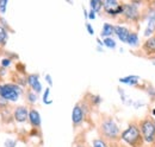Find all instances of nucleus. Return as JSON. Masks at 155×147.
<instances>
[{
	"instance_id": "f257e3e1",
	"label": "nucleus",
	"mask_w": 155,
	"mask_h": 147,
	"mask_svg": "<svg viewBox=\"0 0 155 147\" xmlns=\"http://www.w3.org/2000/svg\"><path fill=\"white\" fill-rule=\"evenodd\" d=\"M99 134L100 138L107 142H117L120 138V129L114 117L105 116L99 124Z\"/></svg>"
},
{
	"instance_id": "f03ea898",
	"label": "nucleus",
	"mask_w": 155,
	"mask_h": 147,
	"mask_svg": "<svg viewBox=\"0 0 155 147\" xmlns=\"http://www.w3.org/2000/svg\"><path fill=\"white\" fill-rule=\"evenodd\" d=\"M119 140L129 147H144V141L141 135L140 127L135 122L129 124L127 128L120 132Z\"/></svg>"
},
{
	"instance_id": "7ed1b4c3",
	"label": "nucleus",
	"mask_w": 155,
	"mask_h": 147,
	"mask_svg": "<svg viewBox=\"0 0 155 147\" xmlns=\"http://www.w3.org/2000/svg\"><path fill=\"white\" fill-rule=\"evenodd\" d=\"M138 127L141 130V135L144 141V146L152 147L155 144V125L154 119L150 115L144 116L138 121Z\"/></svg>"
},
{
	"instance_id": "20e7f679",
	"label": "nucleus",
	"mask_w": 155,
	"mask_h": 147,
	"mask_svg": "<svg viewBox=\"0 0 155 147\" xmlns=\"http://www.w3.org/2000/svg\"><path fill=\"white\" fill-rule=\"evenodd\" d=\"M24 94V89L16 83H4L0 84V97L7 102H17Z\"/></svg>"
},
{
	"instance_id": "39448f33",
	"label": "nucleus",
	"mask_w": 155,
	"mask_h": 147,
	"mask_svg": "<svg viewBox=\"0 0 155 147\" xmlns=\"http://www.w3.org/2000/svg\"><path fill=\"white\" fill-rule=\"evenodd\" d=\"M141 6L136 5L134 1L123 2V14L122 17L127 23L138 24L142 20V11L140 10Z\"/></svg>"
},
{
	"instance_id": "423d86ee",
	"label": "nucleus",
	"mask_w": 155,
	"mask_h": 147,
	"mask_svg": "<svg viewBox=\"0 0 155 147\" xmlns=\"http://www.w3.org/2000/svg\"><path fill=\"white\" fill-rule=\"evenodd\" d=\"M103 11L110 17H118L123 14V2L117 0H104Z\"/></svg>"
},
{
	"instance_id": "0eeeda50",
	"label": "nucleus",
	"mask_w": 155,
	"mask_h": 147,
	"mask_svg": "<svg viewBox=\"0 0 155 147\" xmlns=\"http://www.w3.org/2000/svg\"><path fill=\"white\" fill-rule=\"evenodd\" d=\"M86 113L85 110L82 109L81 105L80 103H77L74 107H73V110H72V122H73V126L77 128V127H80L85 119H86Z\"/></svg>"
},
{
	"instance_id": "6e6552de",
	"label": "nucleus",
	"mask_w": 155,
	"mask_h": 147,
	"mask_svg": "<svg viewBox=\"0 0 155 147\" xmlns=\"http://www.w3.org/2000/svg\"><path fill=\"white\" fill-rule=\"evenodd\" d=\"M141 51L147 57H154L155 56V35L147 39L141 44Z\"/></svg>"
},
{
	"instance_id": "1a4fd4ad",
	"label": "nucleus",
	"mask_w": 155,
	"mask_h": 147,
	"mask_svg": "<svg viewBox=\"0 0 155 147\" xmlns=\"http://www.w3.org/2000/svg\"><path fill=\"white\" fill-rule=\"evenodd\" d=\"M26 80H28V86H29L30 90L36 92L37 95L42 92V83L39 81L38 74H30L26 76Z\"/></svg>"
},
{
	"instance_id": "9d476101",
	"label": "nucleus",
	"mask_w": 155,
	"mask_h": 147,
	"mask_svg": "<svg viewBox=\"0 0 155 147\" xmlns=\"http://www.w3.org/2000/svg\"><path fill=\"white\" fill-rule=\"evenodd\" d=\"M12 114H13V119L17 122L24 124L28 121V117H29V108L26 106H17Z\"/></svg>"
},
{
	"instance_id": "9b49d317",
	"label": "nucleus",
	"mask_w": 155,
	"mask_h": 147,
	"mask_svg": "<svg viewBox=\"0 0 155 147\" xmlns=\"http://www.w3.org/2000/svg\"><path fill=\"white\" fill-rule=\"evenodd\" d=\"M130 29L128 26H124V25H115V36L122 42V43H127L128 40V37L130 33Z\"/></svg>"
},
{
	"instance_id": "f8f14e48",
	"label": "nucleus",
	"mask_w": 155,
	"mask_h": 147,
	"mask_svg": "<svg viewBox=\"0 0 155 147\" xmlns=\"http://www.w3.org/2000/svg\"><path fill=\"white\" fill-rule=\"evenodd\" d=\"M29 124L31 125L32 128H39L42 125V120H41V115L39 111L35 108L29 109V117H28Z\"/></svg>"
},
{
	"instance_id": "ddd939ff",
	"label": "nucleus",
	"mask_w": 155,
	"mask_h": 147,
	"mask_svg": "<svg viewBox=\"0 0 155 147\" xmlns=\"http://www.w3.org/2000/svg\"><path fill=\"white\" fill-rule=\"evenodd\" d=\"M119 83L122 84H127V86H131V87H137L141 82V77L137 76V75H129V76H125V77H122L118 80Z\"/></svg>"
},
{
	"instance_id": "4468645a",
	"label": "nucleus",
	"mask_w": 155,
	"mask_h": 147,
	"mask_svg": "<svg viewBox=\"0 0 155 147\" xmlns=\"http://www.w3.org/2000/svg\"><path fill=\"white\" fill-rule=\"evenodd\" d=\"M100 36L103 38H109V37L115 36V25L111 23H104L103 29L100 31Z\"/></svg>"
},
{
	"instance_id": "2eb2a0df",
	"label": "nucleus",
	"mask_w": 155,
	"mask_h": 147,
	"mask_svg": "<svg viewBox=\"0 0 155 147\" xmlns=\"http://www.w3.org/2000/svg\"><path fill=\"white\" fill-rule=\"evenodd\" d=\"M127 44L131 48H138L140 46V36H138V32L131 30L129 37H128V40H127Z\"/></svg>"
},
{
	"instance_id": "dca6fc26",
	"label": "nucleus",
	"mask_w": 155,
	"mask_h": 147,
	"mask_svg": "<svg viewBox=\"0 0 155 147\" xmlns=\"http://www.w3.org/2000/svg\"><path fill=\"white\" fill-rule=\"evenodd\" d=\"M8 40V31L7 27L0 24V46H5Z\"/></svg>"
},
{
	"instance_id": "f3484780",
	"label": "nucleus",
	"mask_w": 155,
	"mask_h": 147,
	"mask_svg": "<svg viewBox=\"0 0 155 147\" xmlns=\"http://www.w3.org/2000/svg\"><path fill=\"white\" fill-rule=\"evenodd\" d=\"M90 10L94 11L97 14H99L103 10V1L101 0H91L90 1Z\"/></svg>"
},
{
	"instance_id": "a211bd4d",
	"label": "nucleus",
	"mask_w": 155,
	"mask_h": 147,
	"mask_svg": "<svg viewBox=\"0 0 155 147\" xmlns=\"http://www.w3.org/2000/svg\"><path fill=\"white\" fill-rule=\"evenodd\" d=\"M25 99H26L29 105H35L37 102V100H38V95L36 92H34L32 90H28L25 92Z\"/></svg>"
},
{
	"instance_id": "6ab92c4d",
	"label": "nucleus",
	"mask_w": 155,
	"mask_h": 147,
	"mask_svg": "<svg viewBox=\"0 0 155 147\" xmlns=\"http://www.w3.org/2000/svg\"><path fill=\"white\" fill-rule=\"evenodd\" d=\"M103 43H104V46H105V48H109V49H112V50L117 48L116 40H115L112 37H109V38H104V39H103Z\"/></svg>"
},
{
	"instance_id": "aec40b11",
	"label": "nucleus",
	"mask_w": 155,
	"mask_h": 147,
	"mask_svg": "<svg viewBox=\"0 0 155 147\" xmlns=\"http://www.w3.org/2000/svg\"><path fill=\"white\" fill-rule=\"evenodd\" d=\"M87 102H88L90 106H92V107H98V106L101 103V97H100L99 95H91Z\"/></svg>"
},
{
	"instance_id": "412c9836",
	"label": "nucleus",
	"mask_w": 155,
	"mask_h": 147,
	"mask_svg": "<svg viewBox=\"0 0 155 147\" xmlns=\"http://www.w3.org/2000/svg\"><path fill=\"white\" fill-rule=\"evenodd\" d=\"M92 147H110V145L107 144L106 140H104L103 138H97L92 141Z\"/></svg>"
},
{
	"instance_id": "4be33fe9",
	"label": "nucleus",
	"mask_w": 155,
	"mask_h": 147,
	"mask_svg": "<svg viewBox=\"0 0 155 147\" xmlns=\"http://www.w3.org/2000/svg\"><path fill=\"white\" fill-rule=\"evenodd\" d=\"M49 95H50V88H45V90L43 92V96H42V101L44 105H51L53 103V100L49 99Z\"/></svg>"
},
{
	"instance_id": "5701e85b",
	"label": "nucleus",
	"mask_w": 155,
	"mask_h": 147,
	"mask_svg": "<svg viewBox=\"0 0 155 147\" xmlns=\"http://www.w3.org/2000/svg\"><path fill=\"white\" fill-rule=\"evenodd\" d=\"M144 90L147 92L148 96H149L152 100H155V87H154V86H152V84H148V86L144 88Z\"/></svg>"
},
{
	"instance_id": "b1692460",
	"label": "nucleus",
	"mask_w": 155,
	"mask_h": 147,
	"mask_svg": "<svg viewBox=\"0 0 155 147\" xmlns=\"http://www.w3.org/2000/svg\"><path fill=\"white\" fill-rule=\"evenodd\" d=\"M11 64H12V59L8 58V57H4V58L0 61V65H1V68H4V69L11 67Z\"/></svg>"
},
{
	"instance_id": "393cba45",
	"label": "nucleus",
	"mask_w": 155,
	"mask_h": 147,
	"mask_svg": "<svg viewBox=\"0 0 155 147\" xmlns=\"http://www.w3.org/2000/svg\"><path fill=\"white\" fill-rule=\"evenodd\" d=\"M7 4H8L7 0H0V13H1V14H4V13L6 12Z\"/></svg>"
},
{
	"instance_id": "a878e982",
	"label": "nucleus",
	"mask_w": 155,
	"mask_h": 147,
	"mask_svg": "<svg viewBox=\"0 0 155 147\" xmlns=\"http://www.w3.org/2000/svg\"><path fill=\"white\" fill-rule=\"evenodd\" d=\"M17 142L16 140H12V139H7L5 142H4V146L5 147H16Z\"/></svg>"
},
{
	"instance_id": "bb28decb",
	"label": "nucleus",
	"mask_w": 155,
	"mask_h": 147,
	"mask_svg": "<svg viewBox=\"0 0 155 147\" xmlns=\"http://www.w3.org/2000/svg\"><path fill=\"white\" fill-rule=\"evenodd\" d=\"M85 26H86V30H87L88 35L93 36V35H94V30H93V26H92L90 23H86V24H85Z\"/></svg>"
},
{
	"instance_id": "cd10ccee",
	"label": "nucleus",
	"mask_w": 155,
	"mask_h": 147,
	"mask_svg": "<svg viewBox=\"0 0 155 147\" xmlns=\"http://www.w3.org/2000/svg\"><path fill=\"white\" fill-rule=\"evenodd\" d=\"M44 80H45V82L48 83V86H49V88L53 86V78H51V76L49 75V74H47L45 76H44Z\"/></svg>"
},
{
	"instance_id": "c85d7f7f",
	"label": "nucleus",
	"mask_w": 155,
	"mask_h": 147,
	"mask_svg": "<svg viewBox=\"0 0 155 147\" xmlns=\"http://www.w3.org/2000/svg\"><path fill=\"white\" fill-rule=\"evenodd\" d=\"M96 17H97V13H96L94 11L90 10V11H88V19H90V20H94Z\"/></svg>"
},
{
	"instance_id": "c756f323",
	"label": "nucleus",
	"mask_w": 155,
	"mask_h": 147,
	"mask_svg": "<svg viewBox=\"0 0 155 147\" xmlns=\"http://www.w3.org/2000/svg\"><path fill=\"white\" fill-rule=\"evenodd\" d=\"M0 108H4V109L7 108V101L4 100V99H1V97H0Z\"/></svg>"
},
{
	"instance_id": "7c9ffc66",
	"label": "nucleus",
	"mask_w": 155,
	"mask_h": 147,
	"mask_svg": "<svg viewBox=\"0 0 155 147\" xmlns=\"http://www.w3.org/2000/svg\"><path fill=\"white\" fill-rule=\"evenodd\" d=\"M118 92H119V94H120V99H122V101H123V102H127V97H125L124 90L120 89V88H118Z\"/></svg>"
},
{
	"instance_id": "2f4dec72",
	"label": "nucleus",
	"mask_w": 155,
	"mask_h": 147,
	"mask_svg": "<svg viewBox=\"0 0 155 147\" xmlns=\"http://www.w3.org/2000/svg\"><path fill=\"white\" fill-rule=\"evenodd\" d=\"M97 44L101 48V46H104V43H103V40L100 39V38H97Z\"/></svg>"
},
{
	"instance_id": "473e14b6",
	"label": "nucleus",
	"mask_w": 155,
	"mask_h": 147,
	"mask_svg": "<svg viewBox=\"0 0 155 147\" xmlns=\"http://www.w3.org/2000/svg\"><path fill=\"white\" fill-rule=\"evenodd\" d=\"M74 147H87L85 144H82V142H78V144H75V146Z\"/></svg>"
},
{
	"instance_id": "72a5a7b5",
	"label": "nucleus",
	"mask_w": 155,
	"mask_h": 147,
	"mask_svg": "<svg viewBox=\"0 0 155 147\" xmlns=\"http://www.w3.org/2000/svg\"><path fill=\"white\" fill-rule=\"evenodd\" d=\"M84 16H85V18L86 19H88V11L85 10V8H84Z\"/></svg>"
},
{
	"instance_id": "f704fd0d",
	"label": "nucleus",
	"mask_w": 155,
	"mask_h": 147,
	"mask_svg": "<svg viewBox=\"0 0 155 147\" xmlns=\"http://www.w3.org/2000/svg\"><path fill=\"white\" fill-rule=\"evenodd\" d=\"M152 115H153V116H155V108H153V109H152Z\"/></svg>"
},
{
	"instance_id": "c9c22d12",
	"label": "nucleus",
	"mask_w": 155,
	"mask_h": 147,
	"mask_svg": "<svg viewBox=\"0 0 155 147\" xmlns=\"http://www.w3.org/2000/svg\"><path fill=\"white\" fill-rule=\"evenodd\" d=\"M153 61H155V56H154V57H153Z\"/></svg>"
},
{
	"instance_id": "e433bc0d",
	"label": "nucleus",
	"mask_w": 155,
	"mask_h": 147,
	"mask_svg": "<svg viewBox=\"0 0 155 147\" xmlns=\"http://www.w3.org/2000/svg\"><path fill=\"white\" fill-rule=\"evenodd\" d=\"M152 147H155V144H154V145H153V146H152Z\"/></svg>"
},
{
	"instance_id": "4c0bfd02",
	"label": "nucleus",
	"mask_w": 155,
	"mask_h": 147,
	"mask_svg": "<svg viewBox=\"0 0 155 147\" xmlns=\"http://www.w3.org/2000/svg\"><path fill=\"white\" fill-rule=\"evenodd\" d=\"M154 125H155V117H154Z\"/></svg>"
},
{
	"instance_id": "58836bf2",
	"label": "nucleus",
	"mask_w": 155,
	"mask_h": 147,
	"mask_svg": "<svg viewBox=\"0 0 155 147\" xmlns=\"http://www.w3.org/2000/svg\"><path fill=\"white\" fill-rule=\"evenodd\" d=\"M144 147H149V146H144Z\"/></svg>"
}]
</instances>
